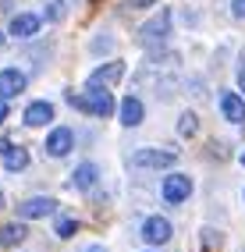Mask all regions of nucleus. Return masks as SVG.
<instances>
[{"mask_svg": "<svg viewBox=\"0 0 245 252\" xmlns=\"http://www.w3.org/2000/svg\"><path fill=\"white\" fill-rule=\"evenodd\" d=\"M121 75H124V61H110V64H103V68H96L89 75V89H107L110 82H118Z\"/></svg>", "mask_w": 245, "mask_h": 252, "instance_id": "10", "label": "nucleus"}, {"mask_svg": "<svg viewBox=\"0 0 245 252\" xmlns=\"http://www.w3.org/2000/svg\"><path fill=\"white\" fill-rule=\"evenodd\" d=\"M54 210H57V203L50 195H32V199H25V203H18V217H22V220H39V217L54 213Z\"/></svg>", "mask_w": 245, "mask_h": 252, "instance_id": "6", "label": "nucleus"}, {"mask_svg": "<svg viewBox=\"0 0 245 252\" xmlns=\"http://www.w3.org/2000/svg\"><path fill=\"white\" fill-rule=\"evenodd\" d=\"M54 121V103H46V99H36V103L25 107V128H43Z\"/></svg>", "mask_w": 245, "mask_h": 252, "instance_id": "12", "label": "nucleus"}, {"mask_svg": "<svg viewBox=\"0 0 245 252\" xmlns=\"http://www.w3.org/2000/svg\"><path fill=\"white\" fill-rule=\"evenodd\" d=\"M54 231H57V238H71V234L78 231V220H75V217H57Z\"/></svg>", "mask_w": 245, "mask_h": 252, "instance_id": "17", "label": "nucleus"}, {"mask_svg": "<svg viewBox=\"0 0 245 252\" xmlns=\"http://www.w3.org/2000/svg\"><path fill=\"white\" fill-rule=\"evenodd\" d=\"M231 14L238 22H245V0H231Z\"/></svg>", "mask_w": 245, "mask_h": 252, "instance_id": "20", "label": "nucleus"}, {"mask_svg": "<svg viewBox=\"0 0 245 252\" xmlns=\"http://www.w3.org/2000/svg\"><path fill=\"white\" fill-rule=\"evenodd\" d=\"M238 86H242V93H245V68L238 71Z\"/></svg>", "mask_w": 245, "mask_h": 252, "instance_id": "23", "label": "nucleus"}, {"mask_svg": "<svg viewBox=\"0 0 245 252\" xmlns=\"http://www.w3.org/2000/svg\"><path fill=\"white\" fill-rule=\"evenodd\" d=\"M220 114L227 117L231 125H245V99L238 96V93H220Z\"/></svg>", "mask_w": 245, "mask_h": 252, "instance_id": "11", "label": "nucleus"}, {"mask_svg": "<svg viewBox=\"0 0 245 252\" xmlns=\"http://www.w3.org/2000/svg\"><path fill=\"white\" fill-rule=\"evenodd\" d=\"M71 146H75V131L71 128H54L50 135H46V142H43V153L46 157H68Z\"/></svg>", "mask_w": 245, "mask_h": 252, "instance_id": "4", "label": "nucleus"}, {"mask_svg": "<svg viewBox=\"0 0 245 252\" xmlns=\"http://www.w3.org/2000/svg\"><path fill=\"white\" fill-rule=\"evenodd\" d=\"M39 29H43V18H39V14H14V18H11V36L14 39H32V36H39Z\"/></svg>", "mask_w": 245, "mask_h": 252, "instance_id": "7", "label": "nucleus"}, {"mask_svg": "<svg viewBox=\"0 0 245 252\" xmlns=\"http://www.w3.org/2000/svg\"><path fill=\"white\" fill-rule=\"evenodd\" d=\"M86 252H107V249H103V245H89Z\"/></svg>", "mask_w": 245, "mask_h": 252, "instance_id": "24", "label": "nucleus"}, {"mask_svg": "<svg viewBox=\"0 0 245 252\" xmlns=\"http://www.w3.org/2000/svg\"><path fill=\"white\" fill-rule=\"evenodd\" d=\"M160 4V0H128V7H135V11H146V7H153Z\"/></svg>", "mask_w": 245, "mask_h": 252, "instance_id": "21", "label": "nucleus"}, {"mask_svg": "<svg viewBox=\"0 0 245 252\" xmlns=\"http://www.w3.org/2000/svg\"><path fill=\"white\" fill-rule=\"evenodd\" d=\"M4 117H7V99H0V125H4Z\"/></svg>", "mask_w": 245, "mask_h": 252, "instance_id": "22", "label": "nucleus"}, {"mask_svg": "<svg viewBox=\"0 0 245 252\" xmlns=\"http://www.w3.org/2000/svg\"><path fill=\"white\" fill-rule=\"evenodd\" d=\"M68 103L78 107V110H86L92 117H110L114 114V96L110 89H86V93H68Z\"/></svg>", "mask_w": 245, "mask_h": 252, "instance_id": "1", "label": "nucleus"}, {"mask_svg": "<svg viewBox=\"0 0 245 252\" xmlns=\"http://www.w3.org/2000/svg\"><path fill=\"white\" fill-rule=\"evenodd\" d=\"M64 14H68V7H64V0H54V4L46 7V22H61Z\"/></svg>", "mask_w": 245, "mask_h": 252, "instance_id": "19", "label": "nucleus"}, {"mask_svg": "<svg viewBox=\"0 0 245 252\" xmlns=\"http://www.w3.org/2000/svg\"><path fill=\"white\" fill-rule=\"evenodd\" d=\"M25 224H4V227H0V245H18V242H25Z\"/></svg>", "mask_w": 245, "mask_h": 252, "instance_id": "16", "label": "nucleus"}, {"mask_svg": "<svg viewBox=\"0 0 245 252\" xmlns=\"http://www.w3.org/2000/svg\"><path fill=\"white\" fill-rule=\"evenodd\" d=\"M178 153L174 149H135L132 153V167L139 171H160V167H174Z\"/></svg>", "mask_w": 245, "mask_h": 252, "instance_id": "2", "label": "nucleus"}, {"mask_svg": "<svg viewBox=\"0 0 245 252\" xmlns=\"http://www.w3.org/2000/svg\"><path fill=\"white\" fill-rule=\"evenodd\" d=\"M195 131H199V117H195L192 110L182 114V121H178V135H195Z\"/></svg>", "mask_w": 245, "mask_h": 252, "instance_id": "18", "label": "nucleus"}, {"mask_svg": "<svg viewBox=\"0 0 245 252\" xmlns=\"http://www.w3.org/2000/svg\"><path fill=\"white\" fill-rule=\"evenodd\" d=\"M118 110H121V125H124V128H139V125H142V117H146L142 99H135V96H124Z\"/></svg>", "mask_w": 245, "mask_h": 252, "instance_id": "13", "label": "nucleus"}, {"mask_svg": "<svg viewBox=\"0 0 245 252\" xmlns=\"http://www.w3.org/2000/svg\"><path fill=\"white\" fill-rule=\"evenodd\" d=\"M0 210H4V192H0Z\"/></svg>", "mask_w": 245, "mask_h": 252, "instance_id": "25", "label": "nucleus"}, {"mask_svg": "<svg viewBox=\"0 0 245 252\" xmlns=\"http://www.w3.org/2000/svg\"><path fill=\"white\" fill-rule=\"evenodd\" d=\"M0 157H4V167L14 174V171H25L29 167V153H25V146H0Z\"/></svg>", "mask_w": 245, "mask_h": 252, "instance_id": "14", "label": "nucleus"}, {"mask_svg": "<svg viewBox=\"0 0 245 252\" xmlns=\"http://www.w3.org/2000/svg\"><path fill=\"white\" fill-rule=\"evenodd\" d=\"M242 167H245V149H242Z\"/></svg>", "mask_w": 245, "mask_h": 252, "instance_id": "26", "label": "nucleus"}, {"mask_svg": "<svg viewBox=\"0 0 245 252\" xmlns=\"http://www.w3.org/2000/svg\"><path fill=\"white\" fill-rule=\"evenodd\" d=\"M167 36H171V11H160V18L146 22V25H142V32H139V39H142L146 46H153V43H163Z\"/></svg>", "mask_w": 245, "mask_h": 252, "instance_id": "5", "label": "nucleus"}, {"mask_svg": "<svg viewBox=\"0 0 245 252\" xmlns=\"http://www.w3.org/2000/svg\"><path fill=\"white\" fill-rule=\"evenodd\" d=\"M25 86H29L25 71H18V68H4L0 71V99H14L18 93H25Z\"/></svg>", "mask_w": 245, "mask_h": 252, "instance_id": "9", "label": "nucleus"}, {"mask_svg": "<svg viewBox=\"0 0 245 252\" xmlns=\"http://www.w3.org/2000/svg\"><path fill=\"white\" fill-rule=\"evenodd\" d=\"M160 195H163V203H171V206H182L188 203V195H192V178L188 174H167L160 185Z\"/></svg>", "mask_w": 245, "mask_h": 252, "instance_id": "3", "label": "nucleus"}, {"mask_svg": "<svg viewBox=\"0 0 245 252\" xmlns=\"http://www.w3.org/2000/svg\"><path fill=\"white\" fill-rule=\"evenodd\" d=\"M142 242H146V245H163V242H171V220H167V217H150V220L142 224Z\"/></svg>", "mask_w": 245, "mask_h": 252, "instance_id": "8", "label": "nucleus"}, {"mask_svg": "<svg viewBox=\"0 0 245 252\" xmlns=\"http://www.w3.org/2000/svg\"><path fill=\"white\" fill-rule=\"evenodd\" d=\"M96 178H100V167H96V163H78L75 174H71V185H75L78 192H89L92 185H96Z\"/></svg>", "mask_w": 245, "mask_h": 252, "instance_id": "15", "label": "nucleus"}]
</instances>
